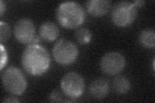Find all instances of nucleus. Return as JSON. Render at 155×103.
Here are the masks:
<instances>
[{
	"label": "nucleus",
	"instance_id": "nucleus-8",
	"mask_svg": "<svg viewBox=\"0 0 155 103\" xmlns=\"http://www.w3.org/2000/svg\"><path fill=\"white\" fill-rule=\"evenodd\" d=\"M14 35L21 44L32 43L36 36V28L31 19L22 18L18 20L14 27Z\"/></svg>",
	"mask_w": 155,
	"mask_h": 103
},
{
	"label": "nucleus",
	"instance_id": "nucleus-12",
	"mask_svg": "<svg viewBox=\"0 0 155 103\" xmlns=\"http://www.w3.org/2000/svg\"><path fill=\"white\" fill-rule=\"evenodd\" d=\"M113 88L116 94L124 95L130 91L131 85L127 78L124 76H118L113 81Z\"/></svg>",
	"mask_w": 155,
	"mask_h": 103
},
{
	"label": "nucleus",
	"instance_id": "nucleus-18",
	"mask_svg": "<svg viewBox=\"0 0 155 103\" xmlns=\"http://www.w3.org/2000/svg\"><path fill=\"white\" fill-rule=\"evenodd\" d=\"M19 101L17 99L16 97L11 96V97H8L5 98V99L3 100V102H19Z\"/></svg>",
	"mask_w": 155,
	"mask_h": 103
},
{
	"label": "nucleus",
	"instance_id": "nucleus-1",
	"mask_svg": "<svg viewBox=\"0 0 155 103\" xmlns=\"http://www.w3.org/2000/svg\"><path fill=\"white\" fill-rule=\"evenodd\" d=\"M21 65L28 74L41 76L50 67V55L43 47L38 44H30L22 53Z\"/></svg>",
	"mask_w": 155,
	"mask_h": 103
},
{
	"label": "nucleus",
	"instance_id": "nucleus-9",
	"mask_svg": "<svg viewBox=\"0 0 155 103\" xmlns=\"http://www.w3.org/2000/svg\"><path fill=\"white\" fill-rule=\"evenodd\" d=\"M110 90L109 82L104 78H98L91 82L89 86L91 95L96 99L101 100L107 96Z\"/></svg>",
	"mask_w": 155,
	"mask_h": 103
},
{
	"label": "nucleus",
	"instance_id": "nucleus-6",
	"mask_svg": "<svg viewBox=\"0 0 155 103\" xmlns=\"http://www.w3.org/2000/svg\"><path fill=\"white\" fill-rule=\"evenodd\" d=\"M60 85L64 94L72 99L80 97L84 94L85 88L83 77L74 72L65 74L61 80Z\"/></svg>",
	"mask_w": 155,
	"mask_h": 103
},
{
	"label": "nucleus",
	"instance_id": "nucleus-19",
	"mask_svg": "<svg viewBox=\"0 0 155 103\" xmlns=\"http://www.w3.org/2000/svg\"><path fill=\"white\" fill-rule=\"evenodd\" d=\"M0 7H1L0 13H1V16H2L3 15L4 12H5V10H6V5L3 1H0Z\"/></svg>",
	"mask_w": 155,
	"mask_h": 103
},
{
	"label": "nucleus",
	"instance_id": "nucleus-11",
	"mask_svg": "<svg viewBox=\"0 0 155 103\" xmlns=\"http://www.w3.org/2000/svg\"><path fill=\"white\" fill-rule=\"evenodd\" d=\"M39 34L43 40L51 42L56 40L59 36L60 30L54 23L47 21L40 25L39 28Z\"/></svg>",
	"mask_w": 155,
	"mask_h": 103
},
{
	"label": "nucleus",
	"instance_id": "nucleus-10",
	"mask_svg": "<svg viewBox=\"0 0 155 103\" xmlns=\"http://www.w3.org/2000/svg\"><path fill=\"white\" fill-rule=\"evenodd\" d=\"M87 11L94 17L103 16L107 13L110 7V2L105 0H91L85 4Z\"/></svg>",
	"mask_w": 155,
	"mask_h": 103
},
{
	"label": "nucleus",
	"instance_id": "nucleus-20",
	"mask_svg": "<svg viewBox=\"0 0 155 103\" xmlns=\"http://www.w3.org/2000/svg\"><path fill=\"white\" fill-rule=\"evenodd\" d=\"M133 3L134 4V5L137 7H142L144 5L145 2H143V1H136Z\"/></svg>",
	"mask_w": 155,
	"mask_h": 103
},
{
	"label": "nucleus",
	"instance_id": "nucleus-16",
	"mask_svg": "<svg viewBox=\"0 0 155 103\" xmlns=\"http://www.w3.org/2000/svg\"><path fill=\"white\" fill-rule=\"evenodd\" d=\"M48 100L50 102H63V95H61V92L58 90H55L51 93V94L48 97Z\"/></svg>",
	"mask_w": 155,
	"mask_h": 103
},
{
	"label": "nucleus",
	"instance_id": "nucleus-15",
	"mask_svg": "<svg viewBox=\"0 0 155 103\" xmlns=\"http://www.w3.org/2000/svg\"><path fill=\"white\" fill-rule=\"evenodd\" d=\"M11 34V28L8 24L5 22H0V40H1V42H6L10 38Z\"/></svg>",
	"mask_w": 155,
	"mask_h": 103
},
{
	"label": "nucleus",
	"instance_id": "nucleus-5",
	"mask_svg": "<svg viewBox=\"0 0 155 103\" xmlns=\"http://www.w3.org/2000/svg\"><path fill=\"white\" fill-rule=\"evenodd\" d=\"M78 49L72 41L61 39L52 49V55L56 62L61 65H69L73 63L78 56Z\"/></svg>",
	"mask_w": 155,
	"mask_h": 103
},
{
	"label": "nucleus",
	"instance_id": "nucleus-14",
	"mask_svg": "<svg viewBox=\"0 0 155 103\" xmlns=\"http://www.w3.org/2000/svg\"><path fill=\"white\" fill-rule=\"evenodd\" d=\"M92 37V34L91 31L88 28L85 27H81L77 29L75 32V38L76 41L80 44L89 43Z\"/></svg>",
	"mask_w": 155,
	"mask_h": 103
},
{
	"label": "nucleus",
	"instance_id": "nucleus-4",
	"mask_svg": "<svg viewBox=\"0 0 155 103\" xmlns=\"http://www.w3.org/2000/svg\"><path fill=\"white\" fill-rule=\"evenodd\" d=\"M137 7L133 3L121 2L116 3L111 12V19L115 25L125 27L131 24L137 17Z\"/></svg>",
	"mask_w": 155,
	"mask_h": 103
},
{
	"label": "nucleus",
	"instance_id": "nucleus-3",
	"mask_svg": "<svg viewBox=\"0 0 155 103\" xmlns=\"http://www.w3.org/2000/svg\"><path fill=\"white\" fill-rule=\"evenodd\" d=\"M2 81L5 90L13 95H21L27 89L26 77L17 67L6 68L2 73Z\"/></svg>",
	"mask_w": 155,
	"mask_h": 103
},
{
	"label": "nucleus",
	"instance_id": "nucleus-13",
	"mask_svg": "<svg viewBox=\"0 0 155 103\" xmlns=\"http://www.w3.org/2000/svg\"><path fill=\"white\" fill-rule=\"evenodd\" d=\"M139 41L141 45L147 48H154L155 47V33L152 28L145 29L140 33Z\"/></svg>",
	"mask_w": 155,
	"mask_h": 103
},
{
	"label": "nucleus",
	"instance_id": "nucleus-17",
	"mask_svg": "<svg viewBox=\"0 0 155 103\" xmlns=\"http://www.w3.org/2000/svg\"><path fill=\"white\" fill-rule=\"evenodd\" d=\"M1 67H0V69L1 70H3V68L6 66L7 60H8V56H7V52L6 51V49L5 48L3 44L2 43L1 45Z\"/></svg>",
	"mask_w": 155,
	"mask_h": 103
},
{
	"label": "nucleus",
	"instance_id": "nucleus-7",
	"mask_svg": "<svg viewBox=\"0 0 155 103\" xmlns=\"http://www.w3.org/2000/svg\"><path fill=\"white\" fill-rule=\"evenodd\" d=\"M126 61L124 56L119 52H111L105 54L100 61V68L105 74L117 75L125 67Z\"/></svg>",
	"mask_w": 155,
	"mask_h": 103
},
{
	"label": "nucleus",
	"instance_id": "nucleus-2",
	"mask_svg": "<svg viewBox=\"0 0 155 103\" xmlns=\"http://www.w3.org/2000/svg\"><path fill=\"white\" fill-rule=\"evenodd\" d=\"M56 19L60 25L65 28H78L85 19V12L81 5L74 2L61 3L56 10Z\"/></svg>",
	"mask_w": 155,
	"mask_h": 103
}]
</instances>
